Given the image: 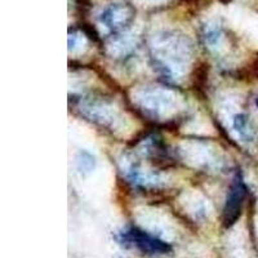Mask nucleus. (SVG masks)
I'll return each mask as SVG.
<instances>
[{
    "label": "nucleus",
    "mask_w": 258,
    "mask_h": 258,
    "mask_svg": "<svg viewBox=\"0 0 258 258\" xmlns=\"http://www.w3.org/2000/svg\"><path fill=\"white\" fill-rule=\"evenodd\" d=\"M120 239L126 245L136 246L138 250L147 254H165L172 250L169 244L137 227H131L125 232H121Z\"/></svg>",
    "instance_id": "1"
},
{
    "label": "nucleus",
    "mask_w": 258,
    "mask_h": 258,
    "mask_svg": "<svg viewBox=\"0 0 258 258\" xmlns=\"http://www.w3.org/2000/svg\"><path fill=\"white\" fill-rule=\"evenodd\" d=\"M255 103H257V106H258V98H257V101H255Z\"/></svg>",
    "instance_id": "5"
},
{
    "label": "nucleus",
    "mask_w": 258,
    "mask_h": 258,
    "mask_svg": "<svg viewBox=\"0 0 258 258\" xmlns=\"http://www.w3.org/2000/svg\"><path fill=\"white\" fill-rule=\"evenodd\" d=\"M234 126L236 128L240 136L245 138V141L252 138V133H250L249 128H248V119L244 115H236L234 119Z\"/></svg>",
    "instance_id": "3"
},
{
    "label": "nucleus",
    "mask_w": 258,
    "mask_h": 258,
    "mask_svg": "<svg viewBox=\"0 0 258 258\" xmlns=\"http://www.w3.org/2000/svg\"><path fill=\"white\" fill-rule=\"evenodd\" d=\"M245 186L240 179H236L234 185L231 186L226 199L225 208L222 213V225L226 229H229L239 220L241 214V207H243L244 198H245Z\"/></svg>",
    "instance_id": "2"
},
{
    "label": "nucleus",
    "mask_w": 258,
    "mask_h": 258,
    "mask_svg": "<svg viewBox=\"0 0 258 258\" xmlns=\"http://www.w3.org/2000/svg\"><path fill=\"white\" fill-rule=\"evenodd\" d=\"M94 167V158L87 151H80L78 156V168L80 172H91Z\"/></svg>",
    "instance_id": "4"
}]
</instances>
